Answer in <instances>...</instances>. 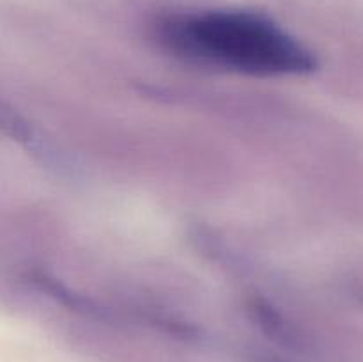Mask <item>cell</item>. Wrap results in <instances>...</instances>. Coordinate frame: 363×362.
I'll use <instances>...</instances> for the list:
<instances>
[{
	"label": "cell",
	"mask_w": 363,
	"mask_h": 362,
	"mask_svg": "<svg viewBox=\"0 0 363 362\" xmlns=\"http://www.w3.org/2000/svg\"><path fill=\"white\" fill-rule=\"evenodd\" d=\"M163 43L190 59L248 75L308 71L312 55L280 25L250 11H206L167 18Z\"/></svg>",
	"instance_id": "1"
}]
</instances>
